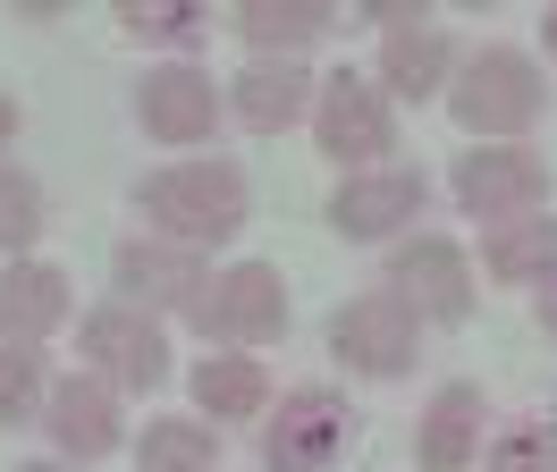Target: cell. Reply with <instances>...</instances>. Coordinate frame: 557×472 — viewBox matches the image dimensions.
<instances>
[{
  "label": "cell",
  "instance_id": "6da1fadb",
  "mask_svg": "<svg viewBox=\"0 0 557 472\" xmlns=\"http://www.w3.org/2000/svg\"><path fill=\"white\" fill-rule=\"evenodd\" d=\"M136 211L170 245H220V236L245 228V177L228 161H177L161 177H144Z\"/></svg>",
  "mask_w": 557,
  "mask_h": 472
},
{
  "label": "cell",
  "instance_id": "7a4b0ae2",
  "mask_svg": "<svg viewBox=\"0 0 557 472\" xmlns=\"http://www.w3.org/2000/svg\"><path fill=\"white\" fill-rule=\"evenodd\" d=\"M448 101H456V119H465L473 135H523L532 119H541L549 85H541V67L523 60V51H473Z\"/></svg>",
  "mask_w": 557,
  "mask_h": 472
},
{
  "label": "cell",
  "instance_id": "3957f363",
  "mask_svg": "<svg viewBox=\"0 0 557 472\" xmlns=\"http://www.w3.org/2000/svg\"><path fill=\"white\" fill-rule=\"evenodd\" d=\"M347 447H355L347 397H330V388H296V397L271 413V431H262V464H271V472H330Z\"/></svg>",
  "mask_w": 557,
  "mask_h": 472
},
{
  "label": "cell",
  "instance_id": "277c9868",
  "mask_svg": "<svg viewBox=\"0 0 557 472\" xmlns=\"http://www.w3.org/2000/svg\"><path fill=\"white\" fill-rule=\"evenodd\" d=\"M456 202L482 211L490 228H507V220H541V202H549V169L532 161L523 144H482V152L456 161Z\"/></svg>",
  "mask_w": 557,
  "mask_h": 472
},
{
  "label": "cell",
  "instance_id": "5b68a950",
  "mask_svg": "<svg viewBox=\"0 0 557 472\" xmlns=\"http://www.w3.org/2000/svg\"><path fill=\"white\" fill-rule=\"evenodd\" d=\"M195 330L220 337V346H262V337L287 330V287H278L271 262H237L228 278H211L195 296Z\"/></svg>",
  "mask_w": 557,
  "mask_h": 472
},
{
  "label": "cell",
  "instance_id": "8992f818",
  "mask_svg": "<svg viewBox=\"0 0 557 472\" xmlns=\"http://www.w3.org/2000/svg\"><path fill=\"white\" fill-rule=\"evenodd\" d=\"M330 346L347 355L355 371H372V380H397V371L414 363V303L406 296H355L338 321H330Z\"/></svg>",
  "mask_w": 557,
  "mask_h": 472
},
{
  "label": "cell",
  "instance_id": "52a82bcc",
  "mask_svg": "<svg viewBox=\"0 0 557 472\" xmlns=\"http://www.w3.org/2000/svg\"><path fill=\"white\" fill-rule=\"evenodd\" d=\"M119 296L127 303H152V312H195L203 296V262H195V245H170V236H136V245H119Z\"/></svg>",
  "mask_w": 557,
  "mask_h": 472
},
{
  "label": "cell",
  "instance_id": "ba28073f",
  "mask_svg": "<svg viewBox=\"0 0 557 472\" xmlns=\"http://www.w3.org/2000/svg\"><path fill=\"white\" fill-rule=\"evenodd\" d=\"M397 127H388V101L372 76H330L321 85V152L330 161H381Z\"/></svg>",
  "mask_w": 557,
  "mask_h": 472
},
{
  "label": "cell",
  "instance_id": "9c48e42d",
  "mask_svg": "<svg viewBox=\"0 0 557 472\" xmlns=\"http://www.w3.org/2000/svg\"><path fill=\"white\" fill-rule=\"evenodd\" d=\"M85 355H94L119 388H161V380H170V346H161V330H152L144 312H127V303L85 312Z\"/></svg>",
  "mask_w": 557,
  "mask_h": 472
},
{
  "label": "cell",
  "instance_id": "30bf717a",
  "mask_svg": "<svg viewBox=\"0 0 557 472\" xmlns=\"http://www.w3.org/2000/svg\"><path fill=\"white\" fill-rule=\"evenodd\" d=\"M388 296H406L414 312H431V321H465L473 312V270H465V253H456L448 236H414L397 262H388Z\"/></svg>",
  "mask_w": 557,
  "mask_h": 472
},
{
  "label": "cell",
  "instance_id": "8fae6325",
  "mask_svg": "<svg viewBox=\"0 0 557 472\" xmlns=\"http://www.w3.org/2000/svg\"><path fill=\"white\" fill-rule=\"evenodd\" d=\"M136 119L161 135V144H203L211 119H220V94H211L203 67H152L136 85Z\"/></svg>",
  "mask_w": 557,
  "mask_h": 472
},
{
  "label": "cell",
  "instance_id": "7c38bea8",
  "mask_svg": "<svg viewBox=\"0 0 557 472\" xmlns=\"http://www.w3.org/2000/svg\"><path fill=\"white\" fill-rule=\"evenodd\" d=\"M381 9V76H388V94H440V76H448V34L440 26H422V17H406V0H372Z\"/></svg>",
  "mask_w": 557,
  "mask_h": 472
},
{
  "label": "cell",
  "instance_id": "4fadbf2b",
  "mask_svg": "<svg viewBox=\"0 0 557 472\" xmlns=\"http://www.w3.org/2000/svg\"><path fill=\"white\" fill-rule=\"evenodd\" d=\"M69 321V278L51 262H17L0 278V346H35Z\"/></svg>",
  "mask_w": 557,
  "mask_h": 472
},
{
  "label": "cell",
  "instance_id": "5bb4252c",
  "mask_svg": "<svg viewBox=\"0 0 557 472\" xmlns=\"http://www.w3.org/2000/svg\"><path fill=\"white\" fill-rule=\"evenodd\" d=\"M42 422H51V438L69 447L76 464H94V456H110V447H119V397H110L102 380H60Z\"/></svg>",
  "mask_w": 557,
  "mask_h": 472
},
{
  "label": "cell",
  "instance_id": "9a60e30c",
  "mask_svg": "<svg viewBox=\"0 0 557 472\" xmlns=\"http://www.w3.org/2000/svg\"><path fill=\"white\" fill-rule=\"evenodd\" d=\"M406 211H422V177L414 169H381V177H355L330 202V228L338 236H388Z\"/></svg>",
  "mask_w": 557,
  "mask_h": 472
},
{
  "label": "cell",
  "instance_id": "2e32d148",
  "mask_svg": "<svg viewBox=\"0 0 557 472\" xmlns=\"http://www.w3.org/2000/svg\"><path fill=\"white\" fill-rule=\"evenodd\" d=\"M482 447V388H440L431 397V422H422V472H465Z\"/></svg>",
  "mask_w": 557,
  "mask_h": 472
},
{
  "label": "cell",
  "instance_id": "e0dca14e",
  "mask_svg": "<svg viewBox=\"0 0 557 472\" xmlns=\"http://www.w3.org/2000/svg\"><path fill=\"white\" fill-rule=\"evenodd\" d=\"M305 101H313V76H305L296 60H253L237 76V119H245V127H262V135L287 127Z\"/></svg>",
  "mask_w": 557,
  "mask_h": 472
},
{
  "label": "cell",
  "instance_id": "ac0fdd59",
  "mask_svg": "<svg viewBox=\"0 0 557 472\" xmlns=\"http://www.w3.org/2000/svg\"><path fill=\"white\" fill-rule=\"evenodd\" d=\"M237 26L262 60H287V51H305V42L330 26V9H321V0H245Z\"/></svg>",
  "mask_w": 557,
  "mask_h": 472
},
{
  "label": "cell",
  "instance_id": "d6986e66",
  "mask_svg": "<svg viewBox=\"0 0 557 472\" xmlns=\"http://www.w3.org/2000/svg\"><path fill=\"white\" fill-rule=\"evenodd\" d=\"M195 405H203L211 422H237V413H262V405H271V380H262V363L228 355V363L195 371Z\"/></svg>",
  "mask_w": 557,
  "mask_h": 472
},
{
  "label": "cell",
  "instance_id": "ffe728a7",
  "mask_svg": "<svg viewBox=\"0 0 557 472\" xmlns=\"http://www.w3.org/2000/svg\"><path fill=\"white\" fill-rule=\"evenodd\" d=\"M490 270H498V278H549V270H557L549 211H541V220H507V228H490Z\"/></svg>",
  "mask_w": 557,
  "mask_h": 472
},
{
  "label": "cell",
  "instance_id": "44dd1931",
  "mask_svg": "<svg viewBox=\"0 0 557 472\" xmlns=\"http://www.w3.org/2000/svg\"><path fill=\"white\" fill-rule=\"evenodd\" d=\"M144 472H220L211 464V422H152L144 431Z\"/></svg>",
  "mask_w": 557,
  "mask_h": 472
},
{
  "label": "cell",
  "instance_id": "7402d4cb",
  "mask_svg": "<svg viewBox=\"0 0 557 472\" xmlns=\"http://www.w3.org/2000/svg\"><path fill=\"white\" fill-rule=\"evenodd\" d=\"M35 405H42L35 346H0V431H9V422H35Z\"/></svg>",
  "mask_w": 557,
  "mask_h": 472
},
{
  "label": "cell",
  "instance_id": "603a6c76",
  "mask_svg": "<svg viewBox=\"0 0 557 472\" xmlns=\"http://www.w3.org/2000/svg\"><path fill=\"white\" fill-rule=\"evenodd\" d=\"M42 228V186L26 169H0V245H35Z\"/></svg>",
  "mask_w": 557,
  "mask_h": 472
},
{
  "label": "cell",
  "instance_id": "cb8c5ba5",
  "mask_svg": "<svg viewBox=\"0 0 557 472\" xmlns=\"http://www.w3.org/2000/svg\"><path fill=\"white\" fill-rule=\"evenodd\" d=\"M490 472H557V438L549 431H507L490 447Z\"/></svg>",
  "mask_w": 557,
  "mask_h": 472
},
{
  "label": "cell",
  "instance_id": "d4e9b609",
  "mask_svg": "<svg viewBox=\"0 0 557 472\" xmlns=\"http://www.w3.org/2000/svg\"><path fill=\"white\" fill-rule=\"evenodd\" d=\"M127 26H144V34H195V9H186V0H127Z\"/></svg>",
  "mask_w": 557,
  "mask_h": 472
},
{
  "label": "cell",
  "instance_id": "484cf974",
  "mask_svg": "<svg viewBox=\"0 0 557 472\" xmlns=\"http://www.w3.org/2000/svg\"><path fill=\"white\" fill-rule=\"evenodd\" d=\"M541 330L557 337V270H549V296H541Z\"/></svg>",
  "mask_w": 557,
  "mask_h": 472
},
{
  "label": "cell",
  "instance_id": "4316f807",
  "mask_svg": "<svg viewBox=\"0 0 557 472\" xmlns=\"http://www.w3.org/2000/svg\"><path fill=\"white\" fill-rule=\"evenodd\" d=\"M9 135H17V110H9V101H0V144H9Z\"/></svg>",
  "mask_w": 557,
  "mask_h": 472
},
{
  "label": "cell",
  "instance_id": "83f0119b",
  "mask_svg": "<svg viewBox=\"0 0 557 472\" xmlns=\"http://www.w3.org/2000/svg\"><path fill=\"white\" fill-rule=\"evenodd\" d=\"M549 60H557V9H549Z\"/></svg>",
  "mask_w": 557,
  "mask_h": 472
},
{
  "label": "cell",
  "instance_id": "f1b7e54d",
  "mask_svg": "<svg viewBox=\"0 0 557 472\" xmlns=\"http://www.w3.org/2000/svg\"><path fill=\"white\" fill-rule=\"evenodd\" d=\"M17 472H69V464H17Z\"/></svg>",
  "mask_w": 557,
  "mask_h": 472
}]
</instances>
